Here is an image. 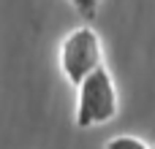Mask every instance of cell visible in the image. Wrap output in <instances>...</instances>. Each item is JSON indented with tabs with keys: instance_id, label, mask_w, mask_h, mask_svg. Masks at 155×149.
Masks as SVG:
<instances>
[{
	"instance_id": "obj_3",
	"label": "cell",
	"mask_w": 155,
	"mask_h": 149,
	"mask_svg": "<svg viewBox=\"0 0 155 149\" xmlns=\"http://www.w3.org/2000/svg\"><path fill=\"white\" fill-rule=\"evenodd\" d=\"M104 149H153L144 138H139V136H131V133H123V136H112Z\"/></svg>"
},
{
	"instance_id": "obj_4",
	"label": "cell",
	"mask_w": 155,
	"mask_h": 149,
	"mask_svg": "<svg viewBox=\"0 0 155 149\" xmlns=\"http://www.w3.org/2000/svg\"><path fill=\"white\" fill-rule=\"evenodd\" d=\"M68 3L76 8V14L82 19H95V14H98V8H101L104 0H68Z\"/></svg>"
},
{
	"instance_id": "obj_1",
	"label": "cell",
	"mask_w": 155,
	"mask_h": 149,
	"mask_svg": "<svg viewBox=\"0 0 155 149\" xmlns=\"http://www.w3.org/2000/svg\"><path fill=\"white\" fill-rule=\"evenodd\" d=\"M120 111V95L112 73L106 65L93 71L76 84V111H74V125L79 130L106 125L117 117Z\"/></svg>"
},
{
	"instance_id": "obj_2",
	"label": "cell",
	"mask_w": 155,
	"mask_h": 149,
	"mask_svg": "<svg viewBox=\"0 0 155 149\" xmlns=\"http://www.w3.org/2000/svg\"><path fill=\"white\" fill-rule=\"evenodd\" d=\"M57 62H60L63 76L76 87L84 76H90L93 71H98L104 65V41H101V35L90 24L68 30L65 38L60 41Z\"/></svg>"
}]
</instances>
